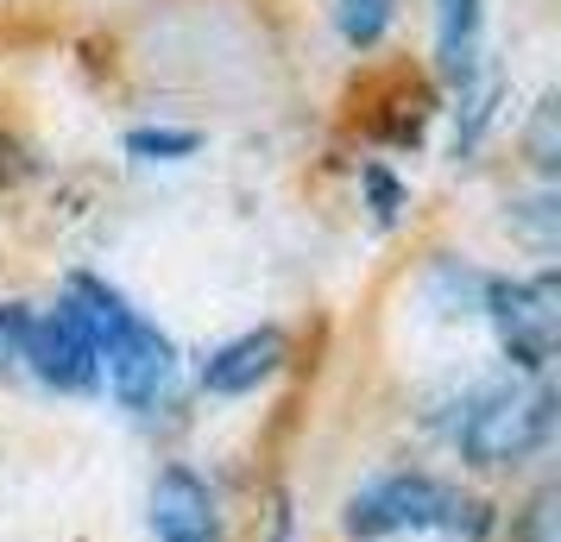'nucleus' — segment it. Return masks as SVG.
<instances>
[{
    "instance_id": "1",
    "label": "nucleus",
    "mask_w": 561,
    "mask_h": 542,
    "mask_svg": "<svg viewBox=\"0 0 561 542\" xmlns=\"http://www.w3.org/2000/svg\"><path fill=\"white\" fill-rule=\"evenodd\" d=\"M70 310L89 322V335H95V354H102L107 366V385H114V397L127 404V411H152L158 391L171 385V341L158 335L146 315L133 310L127 297L114 285H102V278H70Z\"/></svg>"
},
{
    "instance_id": "2",
    "label": "nucleus",
    "mask_w": 561,
    "mask_h": 542,
    "mask_svg": "<svg viewBox=\"0 0 561 542\" xmlns=\"http://www.w3.org/2000/svg\"><path fill=\"white\" fill-rule=\"evenodd\" d=\"M341 530L359 542L398 537V530H442V537H485V505L467 498L460 486H442L430 473H391L379 486H366L347 498Z\"/></svg>"
},
{
    "instance_id": "3",
    "label": "nucleus",
    "mask_w": 561,
    "mask_h": 542,
    "mask_svg": "<svg viewBox=\"0 0 561 542\" xmlns=\"http://www.w3.org/2000/svg\"><path fill=\"white\" fill-rule=\"evenodd\" d=\"M556 429V391L549 385H492L460 416V454L473 466H517Z\"/></svg>"
},
{
    "instance_id": "4",
    "label": "nucleus",
    "mask_w": 561,
    "mask_h": 542,
    "mask_svg": "<svg viewBox=\"0 0 561 542\" xmlns=\"http://www.w3.org/2000/svg\"><path fill=\"white\" fill-rule=\"evenodd\" d=\"M485 310L499 322L505 354L524 372H542L556 360L561 341V278L556 272H536V278H492L485 285Z\"/></svg>"
},
{
    "instance_id": "5",
    "label": "nucleus",
    "mask_w": 561,
    "mask_h": 542,
    "mask_svg": "<svg viewBox=\"0 0 561 542\" xmlns=\"http://www.w3.org/2000/svg\"><path fill=\"white\" fill-rule=\"evenodd\" d=\"M20 360L57 391H89L102 379V354H95V335L70 303H57L45 315H26V335H20Z\"/></svg>"
},
{
    "instance_id": "6",
    "label": "nucleus",
    "mask_w": 561,
    "mask_h": 542,
    "mask_svg": "<svg viewBox=\"0 0 561 542\" xmlns=\"http://www.w3.org/2000/svg\"><path fill=\"white\" fill-rule=\"evenodd\" d=\"M152 537L158 542H221L215 492L190 466H164L152 480Z\"/></svg>"
},
{
    "instance_id": "7",
    "label": "nucleus",
    "mask_w": 561,
    "mask_h": 542,
    "mask_svg": "<svg viewBox=\"0 0 561 542\" xmlns=\"http://www.w3.org/2000/svg\"><path fill=\"white\" fill-rule=\"evenodd\" d=\"M284 354H290V341L278 335V328H253V335H233L228 347H215L203 360V385L215 391V397H240V391L265 385L272 372L284 366Z\"/></svg>"
},
{
    "instance_id": "8",
    "label": "nucleus",
    "mask_w": 561,
    "mask_h": 542,
    "mask_svg": "<svg viewBox=\"0 0 561 542\" xmlns=\"http://www.w3.org/2000/svg\"><path fill=\"white\" fill-rule=\"evenodd\" d=\"M480 26L485 0H435V70L460 89L480 77Z\"/></svg>"
},
{
    "instance_id": "9",
    "label": "nucleus",
    "mask_w": 561,
    "mask_h": 542,
    "mask_svg": "<svg viewBox=\"0 0 561 542\" xmlns=\"http://www.w3.org/2000/svg\"><path fill=\"white\" fill-rule=\"evenodd\" d=\"M391 7L398 0H334V26L347 45H379L385 26H391Z\"/></svg>"
},
{
    "instance_id": "10",
    "label": "nucleus",
    "mask_w": 561,
    "mask_h": 542,
    "mask_svg": "<svg viewBox=\"0 0 561 542\" xmlns=\"http://www.w3.org/2000/svg\"><path fill=\"white\" fill-rule=\"evenodd\" d=\"M203 146L190 127H133L127 132V152L133 158H190Z\"/></svg>"
},
{
    "instance_id": "11",
    "label": "nucleus",
    "mask_w": 561,
    "mask_h": 542,
    "mask_svg": "<svg viewBox=\"0 0 561 542\" xmlns=\"http://www.w3.org/2000/svg\"><path fill=\"white\" fill-rule=\"evenodd\" d=\"M517 542H561V492L542 486L517 517Z\"/></svg>"
},
{
    "instance_id": "12",
    "label": "nucleus",
    "mask_w": 561,
    "mask_h": 542,
    "mask_svg": "<svg viewBox=\"0 0 561 542\" xmlns=\"http://www.w3.org/2000/svg\"><path fill=\"white\" fill-rule=\"evenodd\" d=\"M524 146H530V164L536 171H556V95H549V102L536 107V120H530V139H524Z\"/></svg>"
},
{
    "instance_id": "13",
    "label": "nucleus",
    "mask_w": 561,
    "mask_h": 542,
    "mask_svg": "<svg viewBox=\"0 0 561 542\" xmlns=\"http://www.w3.org/2000/svg\"><path fill=\"white\" fill-rule=\"evenodd\" d=\"M511 221L530 233L536 246H556V196H536V203H517L511 208Z\"/></svg>"
},
{
    "instance_id": "14",
    "label": "nucleus",
    "mask_w": 561,
    "mask_h": 542,
    "mask_svg": "<svg viewBox=\"0 0 561 542\" xmlns=\"http://www.w3.org/2000/svg\"><path fill=\"white\" fill-rule=\"evenodd\" d=\"M20 335H26V310L20 303H0V366L20 360Z\"/></svg>"
},
{
    "instance_id": "15",
    "label": "nucleus",
    "mask_w": 561,
    "mask_h": 542,
    "mask_svg": "<svg viewBox=\"0 0 561 542\" xmlns=\"http://www.w3.org/2000/svg\"><path fill=\"white\" fill-rule=\"evenodd\" d=\"M366 189H373V203H379V221L398 215V183L385 177V171H366Z\"/></svg>"
},
{
    "instance_id": "16",
    "label": "nucleus",
    "mask_w": 561,
    "mask_h": 542,
    "mask_svg": "<svg viewBox=\"0 0 561 542\" xmlns=\"http://www.w3.org/2000/svg\"><path fill=\"white\" fill-rule=\"evenodd\" d=\"M278 542H284V530H278Z\"/></svg>"
}]
</instances>
